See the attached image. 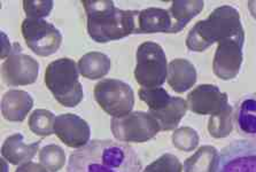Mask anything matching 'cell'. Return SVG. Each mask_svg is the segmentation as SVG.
<instances>
[{
  "mask_svg": "<svg viewBox=\"0 0 256 172\" xmlns=\"http://www.w3.org/2000/svg\"><path fill=\"white\" fill-rule=\"evenodd\" d=\"M15 172H48L42 164L28 162L20 166Z\"/></svg>",
  "mask_w": 256,
  "mask_h": 172,
  "instance_id": "obj_30",
  "label": "cell"
},
{
  "mask_svg": "<svg viewBox=\"0 0 256 172\" xmlns=\"http://www.w3.org/2000/svg\"><path fill=\"white\" fill-rule=\"evenodd\" d=\"M186 102L190 110L198 115H215L228 106V94L220 92L216 85L196 86L188 94Z\"/></svg>",
  "mask_w": 256,
  "mask_h": 172,
  "instance_id": "obj_12",
  "label": "cell"
},
{
  "mask_svg": "<svg viewBox=\"0 0 256 172\" xmlns=\"http://www.w3.org/2000/svg\"><path fill=\"white\" fill-rule=\"evenodd\" d=\"M216 172H256V139L236 140L224 147Z\"/></svg>",
  "mask_w": 256,
  "mask_h": 172,
  "instance_id": "obj_9",
  "label": "cell"
},
{
  "mask_svg": "<svg viewBox=\"0 0 256 172\" xmlns=\"http://www.w3.org/2000/svg\"><path fill=\"white\" fill-rule=\"evenodd\" d=\"M226 38H245L240 14L234 7L220 6L202 21L196 22L186 37V48L192 52H204Z\"/></svg>",
  "mask_w": 256,
  "mask_h": 172,
  "instance_id": "obj_3",
  "label": "cell"
},
{
  "mask_svg": "<svg viewBox=\"0 0 256 172\" xmlns=\"http://www.w3.org/2000/svg\"><path fill=\"white\" fill-rule=\"evenodd\" d=\"M54 134L68 147L82 148L90 142L91 128L78 115L62 114L56 117Z\"/></svg>",
  "mask_w": 256,
  "mask_h": 172,
  "instance_id": "obj_13",
  "label": "cell"
},
{
  "mask_svg": "<svg viewBox=\"0 0 256 172\" xmlns=\"http://www.w3.org/2000/svg\"><path fill=\"white\" fill-rule=\"evenodd\" d=\"M23 10L30 18H44L48 16L53 8L52 0H24Z\"/></svg>",
  "mask_w": 256,
  "mask_h": 172,
  "instance_id": "obj_29",
  "label": "cell"
},
{
  "mask_svg": "<svg viewBox=\"0 0 256 172\" xmlns=\"http://www.w3.org/2000/svg\"><path fill=\"white\" fill-rule=\"evenodd\" d=\"M245 38H226L218 42L212 70L215 75L223 80H234L242 64V48Z\"/></svg>",
  "mask_w": 256,
  "mask_h": 172,
  "instance_id": "obj_11",
  "label": "cell"
},
{
  "mask_svg": "<svg viewBox=\"0 0 256 172\" xmlns=\"http://www.w3.org/2000/svg\"><path fill=\"white\" fill-rule=\"evenodd\" d=\"M134 78L144 88H161L168 75V61L164 48L154 42L140 44L137 54Z\"/></svg>",
  "mask_w": 256,
  "mask_h": 172,
  "instance_id": "obj_5",
  "label": "cell"
},
{
  "mask_svg": "<svg viewBox=\"0 0 256 172\" xmlns=\"http://www.w3.org/2000/svg\"><path fill=\"white\" fill-rule=\"evenodd\" d=\"M13 52L2 62V76L8 86H26L34 84L38 78L40 64L32 56L21 52L18 42L13 45Z\"/></svg>",
  "mask_w": 256,
  "mask_h": 172,
  "instance_id": "obj_10",
  "label": "cell"
},
{
  "mask_svg": "<svg viewBox=\"0 0 256 172\" xmlns=\"http://www.w3.org/2000/svg\"><path fill=\"white\" fill-rule=\"evenodd\" d=\"M78 64L69 58L51 62L45 70V84L58 102L72 108L83 100V88L78 80Z\"/></svg>",
  "mask_w": 256,
  "mask_h": 172,
  "instance_id": "obj_4",
  "label": "cell"
},
{
  "mask_svg": "<svg viewBox=\"0 0 256 172\" xmlns=\"http://www.w3.org/2000/svg\"><path fill=\"white\" fill-rule=\"evenodd\" d=\"M139 98L142 102L148 106V110H158L166 107L170 102L172 96L164 88H142L138 92Z\"/></svg>",
  "mask_w": 256,
  "mask_h": 172,
  "instance_id": "obj_26",
  "label": "cell"
},
{
  "mask_svg": "<svg viewBox=\"0 0 256 172\" xmlns=\"http://www.w3.org/2000/svg\"><path fill=\"white\" fill-rule=\"evenodd\" d=\"M220 154L215 147L202 146L184 162V172H216Z\"/></svg>",
  "mask_w": 256,
  "mask_h": 172,
  "instance_id": "obj_22",
  "label": "cell"
},
{
  "mask_svg": "<svg viewBox=\"0 0 256 172\" xmlns=\"http://www.w3.org/2000/svg\"><path fill=\"white\" fill-rule=\"evenodd\" d=\"M188 109V102L183 98L172 96L166 107L158 110H148L147 112L158 120L161 131H172L178 126Z\"/></svg>",
  "mask_w": 256,
  "mask_h": 172,
  "instance_id": "obj_19",
  "label": "cell"
},
{
  "mask_svg": "<svg viewBox=\"0 0 256 172\" xmlns=\"http://www.w3.org/2000/svg\"><path fill=\"white\" fill-rule=\"evenodd\" d=\"M2 58H7L10 56L12 52H13L14 46H12L10 44L8 39H7L6 34L4 32L2 34Z\"/></svg>",
  "mask_w": 256,
  "mask_h": 172,
  "instance_id": "obj_31",
  "label": "cell"
},
{
  "mask_svg": "<svg viewBox=\"0 0 256 172\" xmlns=\"http://www.w3.org/2000/svg\"><path fill=\"white\" fill-rule=\"evenodd\" d=\"M110 60L102 52H90L84 54L78 61L80 74L88 80H100L110 72Z\"/></svg>",
  "mask_w": 256,
  "mask_h": 172,
  "instance_id": "obj_21",
  "label": "cell"
},
{
  "mask_svg": "<svg viewBox=\"0 0 256 172\" xmlns=\"http://www.w3.org/2000/svg\"><path fill=\"white\" fill-rule=\"evenodd\" d=\"M40 142L32 144L23 142V136L21 134H14L5 140L2 147V156L8 163L14 166L30 162L40 150Z\"/></svg>",
  "mask_w": 256,
  "mask_h": 172,
  "instance_id": "obj_16",
  "label": "cell"
},
{
  "mask_svg": "<svg viewBox=\"0 0 256 172\" xmlns=\"http://www.w3.org/2000/svg\"><path fill=\"white\" fill-rule=\"evenodd\" d=\"M40 162L48 172L60 171L66 164L64 150L58 144H46L40 152Z\"/></svg>",
  "mask_w": 256,
  "mask_h": 172,
  "instance_id": "obj_25",
  "label": "cell"
},
{
  "mask_svg": "<svg viewBox=\"0 0 256 172\" xmlns=\"http://www.w3.org/2000/svg\"><path fill=\"white\" fill-rule=\"evenodd\" d=\"M248 8H250V12L252 15L256 18V2H248Z\"/></svg>",
  "mask_w": 256,
  "mask_h": 172,
  "instance_id": "obj_32",
  "label": "cell"
},
{
  "mask_svg": "<svg viewBox=\"0 0 256 172\" xmlns=\"http://www.w3.org/2000/svg\"><path fill=\"white\" fill-rule=\"evenodd\" d=\"M112 134L122 142H146L160 132V125L148 112H131L110 120Z\"/></svg>",
  "mask_w": 256,
  "mask_h": 172,
  "instance_id": "obj_7",
  "label": "cell"
},
{
  "mask_svg": "<svg viewBox=\"0 0 256 172\" xmlns=\"http://www.w3.org/2000/svg\"><path fill=\"white\" fill-rule=\"evenodd\" d=\"M204 2L200 0H176L172 2V7L168 10L170 18H172V26L169 34H178L183 30L192 18H194L198 14L204 10Z\"/></svg>",
  "mask_w": 256,
  "mask_h": 172,
  "instance_id": "obj_20",
  "label": "cell"
},
{
  "mask_svg": "<svg viewBox=\"0 0 256 172\" xmlns=\"http://www.w3.org/2000/svg\"><path fill=\"white\" fill-rule=\"evenodd\" d=\"M172 140L174 146L176 147L177 150L183 152H192L194 150L198 147V144H199L200 138L194 128L183 126L174 130L172 136Z\"/></svg>",
  "mask_w": 256,
  "mask_h": 172,
  "instance_id": "obj_27",
  "label": "cell"
},
{
  "mask_svg": "<svg viewBox=\"0 0 256 172\" xmlns=\"http://www.w3.org/2000/svg\"><path fill=\"white\" fill-rule=\"evenodd\" d=\"M82 4L88 34L94 42L104 44L136 34L140 10H120L112 0H83Z\"/></svg>",
  "mask_w": 256,
  "mask_h": 172,
  "instance_id": "obj_2",
  "label": "cell"
},
{
  "mask_svg": "<svg viewBox=\"0 0 256 172\" xmlns=\"http://www.w3.org/2000/svg\"><path fill=\"white\" fill-rule=\"evenodd\" d=\"M172 18L166 10L150 7L139 12L136 34H169Z\"/></svg>",
  "mask_w": 256,
  "mask_h": 172,
  "instance_id": "obj_18",
  "label": "cell"
},
{
  "mask_svg": "<svg viewBox=\"0 0 256 172\" xmlns=\"http://www.w3.org/2000/svg\"><path fill=\"white\" fill-rule=\"evenodd\" d=\"M26 46L40 56H50L60 48L62 34L44 18H26L21 26Z\"/></svg>",
  "mask_w": 256,
  "mask_h": 172,
  "instance_id": "obj_8",
  "label": "cell"
},
{
  "mask_svg": "<svg viewBox=\"0 0 256 172\" xmlns=\"http://www.w3.org/2000/svg\"><path fill=\"white\" fill-rule=\"evenodd\" d=\"M183 166L180 160L172 154H164L155 160L150 166L145 168L142 172H182Z\"/></svg>",
  "mask_w": 256,
  "mask_h": 172,
  "instance_id": "obj_28",
  "label": "cell"
},
{
  "mask_svg": "<svg viewBox=\"0 0 256 172\" xmlns=\"http://www.w3.org/2000/svg\"><path fill=\"white\" fill-rule=\"evenodd\" d=\"M94 99L104 112L113 117L130 114L134 106L132 88L114 78H107L96 84Z\"/></svg>",
  "mask_w": 256,
  "mask_h": 172,
  "instance_id": "obj_6",
  "label": "cell"
},
{
  "mask_svg": "<svg viewBox=\"0 0 256 172\" xmlns=\"http://www.w3.org/2000/svg\"><path fill=\"white\" fill-rule=\"evenodd\" d=\"M32 107V96L26 91L10 90L2 96V112L10 122H23Z\"/></svg>",
  "mask_w": 256,
  "mask_h": 172,
  "instance_id": "obj_14",
  "label": "cell"
},
{
  "mask_svg": "<svg viewBox=\"0 0 256 172\" xmlns=\"http://www.w3.org/2000/svg\"><path fill=\"white\" fill-rule=\"evenodd\" d=\"M236 131L247 139H256V92L242 96L234 108Z\"/></svg>",
  "mask_w": 256,
  "mask_h": 172,
  "instance_id": "obj_15",
  "label": "cell"
},
{
  "mask_svg": "<svg viewBox=\"0 0 256 172\" xmlns=\"http://www.w3.org/2000/svg\"><path fill=\"white\" fill-rule=\"evenodd\" d=\"M54 123L56 118L53 112L46 109H36L28 120L31 132L40 136H48L54 134Z\"/></svg>",
  "mask_w": 256,
  "mask_h": 172,
  "instance_id": "obj_24",
  "label": "cell"
},
{
  "mask_svg": "<svg viewBox=\"0 0 256 172\" xmlns=\"http://www.w3.org/2000/svg\"><path fill=\"white\" fill-rule=\"evenodd\" d=\"M234 110L230 104L220 112L218 114L212 115L208 120V132L212 138H226L234 130Z\"/></svg>",
  "mask_w": 256,
  "mask_h": 172,
  "instance_id": "obj_23",
  "label": "cell"
},
{
  "mask_svg": "<svg viewBox=\"0 0 256 172\" xmlns=\"http://www.w3.org/2000/svg\"><path fill=\"white\" fill-rule=\"evenodd\" d=\"M166 82L177 93H184L196 83V69L186 58H174L168 64Z\"/></svg>",
  "mask_w": 256,
  "mask_h": 172,
  "instance_id": "obj_17",
  "label": "cell"
},
{
  "mask_svg": "<svg viewBox=\"0 0 256 172\" xmlns=\"http://www.w3.org/2000/svg\"><path fill=\"white\" fill-rule=\"evenodd\" d=\"M67 172H142V164L129 144L92 140L70 155Z\"/></svg>",
  "mask_w": 256,
  "mask_h": 172,
  "instance_id": "obj_1",
  "label": "cell"
}]
</instances>
